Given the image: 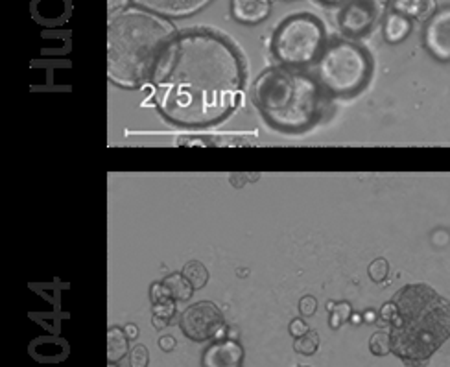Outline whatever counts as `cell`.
<instances>
[{"instance_id": "83f0119b", "label": "cell", "mask_w": 450, "mask_h": 367, "mask_svg": "<svg viewBox=\"0 0 450 367\" xmlns=\"http://www.w3.org/2000/svg\"><path fill=\"white\" fill-rule=\"evenodd\" d=\"M126 332H128V338H137L139 336V328H137V325H131V323H129L128 327H126Z\"/></svg>"}, {"instance_id": "3957f363", "label": "cell", "mask_w": 450, "mask_h": 367, "mask_svg": "<svg viewBox=\"0 0 450 367\" xmlns=\"http://www.w3.org/2000/svg\"><path fill=\"white\" fill-rule=\"evenodd\" d=\"M389 323L391 352L406 363H423L450 336V303L426 284H408L382 307Z\"/></svg>"}, {"instance_id": "f546056e", "label": "cell", "mask_w": 450, "mask_h": 367, "mask_svg": "<svg viewBox=\"0 0 450 367\" xmlns=\"http://www.w3.org/2000/svg\"><path fill=\"white\" fill-rule=\"evenodd\" d=\"M295 367H310V365H295Z\"/></svg>"}, {"instance_id": "cb8c5ba5", "label": "cell", "mask_w": 450, "mask_h": 367, "mask_svg": "<svg viewBox=\"0 0 450 367\" xmlns=\"http://www.w3.org/2000/svg\"><path fill=\"white\" fill-rule=\"evenodd\" d=\"M317 310V299L316 297H312V295H305V297H301V301H299V312L303 314V316H314Z\"/></svg>"}, {"instance_id": "5bb4252c", "label": "cell", "mask_w": 450, "mask_h": 367, "mask_svg": "<svg viewBox=\"0 0 450 367\" xmlns=\"http://www.w3.org/2000/svg\"><path fill=\"white\" fill-rule=\"evenodd\" d=\"M410 30L411 20L408 17L401 15V13H391L386 17V22H384V39L391 45H397L410 35Z\"/></svg>"}, {"instance_id": "7a4b0ae2", "label": "cell", "mask_w": 450, "mask_h": 367, "mask_svg": "<svg viewBox=\"0 0 450 367\" xmlns=\"http://www.w3.org/2000/svg\"><path fill=\"white\" fill-rule=\"evenodd\" d=\"M175 37V28L166 17L139 6L111 15L107 24L109 80L122 89H139L152 81Z\"/></svg>"}, {"instance_id": "44dd1931", "label": "cell", "mask_w": 450, "mask_h": 367, "mask_svg": "<svg viewBox=\"0 0 450 367\" xmlns=\"http://www.w3.org/2000/svg\"><path fill=\"white\" fill-rule=\"evenodd\" d=\"M369 351L375 356H386L391 352V338L387 332H375L369 340Z\"/></svg>"}, {"instance_id": "30bf717a", "label": "cell", "mask_w": 450, "mask_h": 367, "mask_svg": "<svg viewBox=\"0 0 450 367\" xmlns=\"http://www.w3.org/2000/svg\"><path fill=\"white\" fill-rule=\"evenodd\" d=\"M129 2H133V6H139L142 10L154 11L157 15L185 19L205 10L214 0H129Z\"/></svg>"}, {"instance_id": "f1b7e54d", "label": "cell", "mask_w": 450, "mask_h": 367, "mask_svg": "<svg viewBox=\"0 0 450 367\" xmlns=\"http://www.w3.org/2000/svg\"><path fill=\"white\" fill-rule=\"evenodd\" d=\"M321 2H325V4H340L342 6L345 0H321Z\"/></svg>"}, {"instance_id": "7402d4cb", "label": "cell", "mask_w": 450, "mask_h": 367, "mask_svg": "<svg viewBox=\"0 0 450 367\" xmlns=\"http://www.w3.org/2000/svg\"><path fill=\"white\" fill-rule=\"evenodd\" d=\"M387 271H389V264H387L386 258H375L369 269H367L373 283H382L387 277Z\"/></svg>"}, {"instance_id": "52a82bcc", "label": "cell", "mask_w": 450, "mask_h": 367, "mask_svg": "<svg viewBox=\"0 0 450 367\" xmlns=\"http://www.w3.org/2000/svg\"><path fill=\"white\" fill-rule=\"evenodd\" d=\"M181 330L192 342L225 340V321L220 308L211 301H201L188 307L181 316Z\"/></svg>"}, {"instance_id": "603a6c76", "label": "cell", "mask_w": 450, "mask_h": 367, "mask_svg": "<svg viewBox=\"0 0 450 367\" xmlns=\"http://www.w3.org/2000/svg\"><path fill=\"white\" fill-rule=\"evenodd\" d=\"M149 362V354L148 349L144 345H135L129 352V365L131 367H148Z\"/></svg>"}, {"instance_id": "ffe728a7", "label": "cell", "mask_w": 450, "mask_h": 367, "mask_svg": "<svg viewBox=\"0 0 450 367\" xmlns=\"http://www.w3.org/2000/svg\"><path fill=\"white\" fill-rule=\"evenodd\" d=\"M331 307V327L336 330V328H340L343 325V323L347 321V319H351V304L345 303V301H342V303H331L328 304Z\"/></svg>"}, {"instance_id": "2e32d148", "label": "cell", "mask_w": 450, "mask_h": 367, "mask_svg": "<svg viewBox=\"0 0 450 367\" xmlns=\"http://www.w3.org/2000/svg\"><path fill=\"white\" fill-rule=\"evenodd\" d=\"M163 284L168 288L170 295H172V299H175V301H187L188 297H192L194 288L192 284L187 281V277H185L183 273H172V275H168V277L164 279Z\"/></svg>"}, {"instance_id": "9a60e30c", "label": "cell", "mask_w": 450, "mask_h": 367, "mask_svg": "<svg viewBox=\"0 0 450 367\" xmlns=\"http://www.w3.org/2000/svg\"><path fill=\"white\" fill-rule=\"evenodd\" d=\"M128 352V336L118 327H111L107 332V358L113 363Z\"/></svg>"}, {"instance_id": "e0dca14e", "label": "cell", "mask_w": 450, "mask_h": 367, "mask_svg": "<svg viewBox=\"0 0 450 367\" xmlns=\"http://www.w3.org/2000/svg\"><path fill=\"white\" fill-rule=\"evenodd\" d=\"M183 275L187 277L188 283L192 284L194 290H199V288H203L208 281L207 268H205L201 262H198V260H190V262L185 264Z\"/></svg>"}, {"instance_id": "ba28073f", "label": "cell", "mask_w": 450, "mask_h": 367, "mask_svg": "<svg viewBox=\"0 0 450 367\" xmlns=\"http://www.w3.org/2000/svg\"><path fill=\"white\" fill-rule=\"evenodd\" d=\"M386 11V0H345L338 11V26L347 37L369 34Z\"/></svg>"}, {"instance_id": "9c48e42d", "label": "cell", "mask_w": 450, "mask_h": 367, "mask_svg": "<svg viewBox=\"0 0 450 367\" xmlns=\"http://www.w3.org/2000/svg\"><path fill=\"white\" fill-rule=\"evenodd\" d=\"M425 46L437 61H450V6L441 8L426 20Z\"/></svg>"}, {"instance_id": "8992f818", "label": "cell", "mask_w": 450, "mask_h": 367, "mask_svg": "<svg viewBox=\"0 0 450 367\" xmlns=\"http://www.w3.org/2000/svg\"><path fill=\"white\" fill-rule=\"evenodd\" d=\"M325 46V28L316 17L299 13L282 20L272 41L275 57L286 67L319 59Z\"/></svg>"}, {"instance_id": "5b68a950", "label": "cell", "mask_w": 450, "mask_h": 367, "mask_svg": "<svg viewBox=\"0 0 450 367\" xmlns=\"http://www.w3.org/2000/svg\"><path fill=\"white\" fill-rule=\"evenodd\" d=\"M317 81L334 96L360 93L371 78V57L362 46L336 41L323 50L316 67Z\"/></svg>"}, {"instance_id": "d4e9b609", "label": "cell", "mask_w": 450, "mask_h": 367, "mask_svg": "<svg viewBox=\"0 0 450 367\" xmlns=\"http://www.w3.org/2000/svg\"><path fill=\"white\" fill-rule=\"evenodd\" d=\"M288 330H290V334H292L293 338H301L305 336V334L308 332V325L305 323V319H292L290 321V327H288Z\"/></svg>"}, {"instance_id": "4316f807", "label": "cell", "mask_w": 450, "mask_h": 367, "mask_svg": "<svg viewBox=\"0 0 450 367\" xmlns=\"http://www.w3.org/2000/svg\"><path fill=\"white\" fill-rule=\"evenodd\" d=\"M159 347L163 349L164 352H170L175 349V340L172 336H161L159 338Z\"/></svg>"}, {"instance_id": "d6986e66", "label": "cell", "mask_w": 450, "mask_h": 367, "mask_svg": "<svg viewBox=\"0 0 450 367\" xmlns=\"http://www.w3.org/2000/svg\"><path fill=\"white\" fill-rule=\"evenodd\" d=\"M317 347H319V334L316 330H308L305 336L295 338V342H293L295 352H299L303 356H312L317 351Z\"/></svg>"}, {"instance_id": "8fae6325", "label": "cell", "mask_w": 450, "mask_h": 367, "mask_svg": "<svg viewBox=\"0 0 450 367\" xmlns=\"http://www.w3.org/2000/svg\"><path fill=\"white\" fill-rule=\"evenodd\" d=\"M242 360L244 349L234 340H218L203 352V367H240Z\"/></svg>"}, {"instance_id": "484cf974", "label": "cell", "mask_w": 450, "mask_h": 367, "mask_svg": "<svg viewBox=\"0 0 450 367\" xmlns=\"http://www.w3.org/2000/svg\"><path fill=\"white\" fill-rule=\"evenodd\" d=\"M129 0H109V17L114 15V13H118V11L126 10L129 8L128 6Z\"/></svg>"}, {"instance_id": "4fadbf2b", "label": "cell", "mask_w": 450, "mask_h": 367, "mask_svg": "<svg viewBox=\"0 0 450 367\" xmlns=\"http://www.w3.org/2000/svg\"><path fill=\"white\" fill-rule=\"evenodd\" d=\"M395 13L408 19L428 20L435 13V0H391Z\"/></svg>"}, {"instance_id": "ac0fdd59", "label": "cell", "mask_w": 450, "mask_h": 367, "mask_svg": "<svg viewBox=\"0 0 450 367\" xmlns=\"http://www.w3.org/2000/svg\"><path fill=\"white\" fill-rule=\"evenodd\" d=\"M175 312V303L173 299H164L161 303L154 304V314H152V321H154L155 328H164L170 323V319L173 318Z\"/></svg>"}, {"instance_id": "277c9868", "label": "cell", "mask_w": 450, "mask_h": 367, "mask_svg": "<svg viewBox=\"0 0 450 367\" xmlns=\"http://www.w3.org/2000/svg\"><path fill=\"white\" fill-rule=\"evenodd\" d=\"M253 102L273 128L286 133L310 129L325 109L321 83L292 67H272L260 72L253 83Z\"/></svg>"}, {"instance_id": "7c38bea8", "label": "cell", "mask_w": 450, "mask_h": 367, "mask_svg": "<svg viewBox=\"0 0 450 367\" xmlns=\"http://www.w3.org/2000/svg\"><path fill=\"white\" fill-rule=\"evenodd\" d=\"M269 0H233L231 11L233 17L242 24H258L269 15Z\"/></svg>"}, {"instance_id": "6da1fadb", "label": "cell", "mask_w": 450, "mask_h": 367, "mask_svg": "<svg viewBox=\"0 0 450 367\" xmlns=\"http://www.w3.org/2000/svg\"><path fill=\"white\" fill-rule=\"evenodd\" d=\"M152 85L155 105L168 122L201 128L234 111L244 87V67L223 37L192 30L170 43Z\"/></svg>"}]
</instances>
